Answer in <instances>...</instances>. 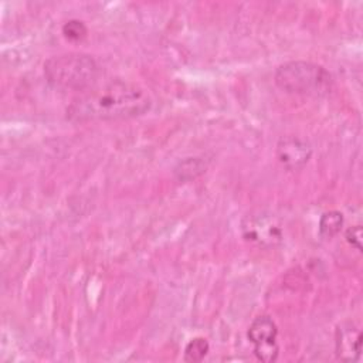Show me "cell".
Returning a JSON list of instances; mask_svg holds the SVG:
<instances>
[{"instance_id":"1","label":"cell","mask_w":363,"mask_h":363,"mask_svg":"<svg viewBox=\"0 0 363 363\" xmlns=\"http://www.w3.org/2000/svg\"><path fill=\"white\" fill-rule=\"evenodd\" d=\"M152 106L147 92L129 81L113 79L77 95L65 109L71 122L119 121L143 115Z\"/></svg>"},{"instance_id":"2","label":"cell","mask_w":363,"mask_h":363,"mask_svg":"<svg viewBox=\"0 0 363 363\" xmlns=\"http://www.w3.org/2000/svg\"><path fill=\"white\" fill-rule=\"evenodd\" d=\"M44 75L47 82L57 89L84 92L94 86L99 67L88 54L68 52L48 58L44 62Z\"/></svg>"},{"instance_id":"3","label":"cell","mask_w":363,"mask_h":363,"mask_svg":"<svg viewBox=\"0 0 363 363\" xmlns=\"http://www.w3.org/2000/svg\"><path fill=\"white\" fill-rule=\"evenodd\" d=\"M274 79L282 91L305 96H326L333 88L330 72L311 61H288L277 68Z\"/></svg>"},{"instance_id":"4","label":"cell","mask_w":363,"mask_h":363,"mask_svg":"<svg viewBox=\"0 0 363 363\" xmlns=\"http://www.w3.org/2000/svg\"><path fill=\"white\" fill-rule=\"evenodd\" d=\"M244 240L264 248H272L282 242L284 231L281 223L268 213H254L241 221Z\"/></svg>"},{"instance_id":"5","label":"cell","mask_w":363,"mask_h":363,"mask_svg":"<svg viewBox=\"0 0 363 363\" xmlns=\"http://www.w3.org/2000/svg\"><path fill=\"white\" fill-rule=\"evenodd\" d=\"M247 337L254 345V354L258 360L271 363L278 359V328L269 316L262 315L255 318L248 328Z\"/></svg>"},{"instance_id":"6","label":"cell","mask_w":363,"mask_h":363,"mask_svg":"<svg viewBox=\"0 0 363 363\" xmlns=\"http://www.w3.org/2000/svg\"><path fill=\"white\" fill-rule=\"evenodd\" d=\"M277 159L286 170L302 169L312 156V147L308 142L296 136H285L277 143Z\"/></svg>"},{"instance_id":"7","label":"cell","mask_w":363,"mask_h":363,"mask_svg":"<svg viewBox=\"0 0 363 363\" xmlns=\"http://www.w3.org/2000/svg\"><path fill=\"white\" fill-rule=\"evenodd\" d=\"M336 357L342 362H357L362 352V332L354 323H342L335 333Z\"/></svg>"},{"instance_id":"8","label":"cell","mask_w":363,"mask_h":363,"mask_svg":"<svg viewBox=\"0 0 363 363\" xmlns=\"http://www.w3.org/2000/svg\"><path fill=\"white\" fill-rule=\"evenodd\" d=\"M319 234L323 238H332L340 233L343 227V214L337 210L325 211L319 218Z\"/></svg>"},{"instance_id":"9","label":"cell","mask_w":363,"mask_h":363,"mask_svg":"<svg viewBox=\"0 0 363 363\" xmlns=\"http://www.w3.org/2000/svg\"><path fill=\"white\" fill-rule=\"evenodd\" d=\"M210 350V345L207 342L206 337H201V336H197V337H193L184 347V360L186 362H191V363H197V362H201L206 354L208 353Z\"/></svg>"},{"instance_id":"10","label":"cell","mask_w":363,"mask_h":363,"mask_svg":"<svg viewBox=\"0 0 363 363\" xmlns=\"http://www.w3.org/2000/svg\"><path fill=\"white\" fill-rule=\"evenodd\" d=\"M61 31H62L64 37L69 41H81L88 34V28L84 24V21L77 20V18H71V20L65 21L61 27Z\"/></svg>"},{"instance_id":"11","label":"cell","mask_w":363,"mask_h":363,"mask_svg":"<svg viewBox=\"0 0 363 363\" xmlns=\"http://www.w3.org/2000/svg\"><path fill=\"white\" fill-rule=\"evenodd\" d=\"M190 167H187L183 162L179 164V167L176 169V173H180V179H194L197 174L203 173V170L206 169V166L203 164V162L199 157H190Z\"/></svg>"},{"instance_id":"12","label":"cell","mask_w":363,"mask_h":363,"mask_svg":"<svg viewBox=\"0 0 363 363\" xmlns=\"http://www.w3.org/2000/svg\"><path fill=\"white\" fill-rule=\"evenodd\" d=\"M345 238L346 241L354 247L356 250H362V227L360 225H353V227H349L345 233Z\"/></svg>"}]
</instances>
